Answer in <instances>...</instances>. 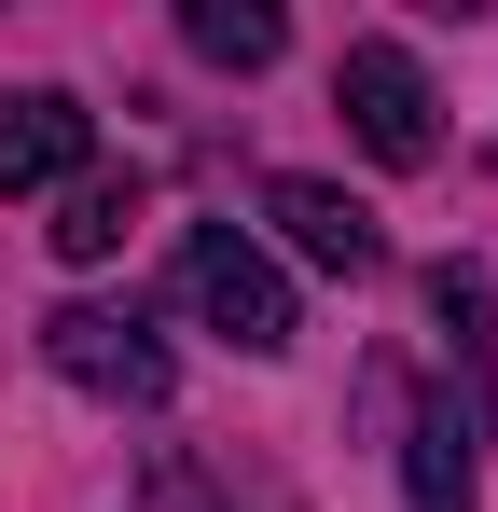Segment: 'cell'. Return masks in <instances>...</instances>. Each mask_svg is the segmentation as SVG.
<instances>
[{
	"label": "cell",
	"mask_w": 498,
	"mask_h": 512,
	"mask_svg": "<svg viewBox=\"0 0 498 512\" xmlns=\"http://www.w3.org/2000/svg\"><path fill=\"white\" fill-rule=\"evenodd\" d=\"M83 139H97V111H83L70 84H0V194L83 180Z\"/></svg>",
	"instance_id": "obj_4"
},
{
	"label": "cell",
	"mask_w": 498,
	"mask_h": 512,
	"mask_svg": "<svg viewBox=\"0 0 498 512\" xmlns=\"http://www.w3.org/2000/svg\"><path fill=\"white\" fill-rule=\"evenodd\" d=\"M332 111L360 125V153H374V167H429V153H443V125H429V70H415L402 42H346Z\"/></svg>",
	"instance_id": "obj_2"
},
{
	"label": "cell",
	"mask_w": 498,
	"mask_h": 512,
	"mask_svg": "<svg viewBox=\"0 0 498 512\" xmlns=\"http://www.w3.org/2000/svg\"><path fill=\"white\" fill-rule=\"evenodd\" d=\"M263 222H277L305 263H332V277H374V263H388L374 208H360V194H332V180H305V167H277V180H263Z\"/></svg>",
	"instance_id": "obj_5"
},
{
	"label": "cell",
	"mask_w": 498,
	"mask_h": 512,
	"mask_svg": "<svg viewBox=\"0 0 498 512\" xmlns=\"http://www.w3.org/2000/svg\"><path fill=\"white\" fill-rule=\"evenodd\" d=\"M42 236H56V263H111L125 236H139V180H70Z\"/></svg>",
	"instance_id": "obj_7"
},
{
	"label": "cell",
	"mask_w": 498,
	"mask_h": 512,
	"mask_svg": "<svg viewBox=\"0 0 498 512\" xmlns=\"http://www.w3.org/2000/svg\"><path fill=\"white\" fill-rule=\"evenodd\" d=\"M42 360H56L70 388H97V402H139V416L166 402V346L139 333L125 305H56V319H42Z\"/></svg>",
	"instance_id": "obj_3"
},
{
	"label": "cell",
	"mask_w": 498,
	"mask_h": 512,
	"mask_svg": "<svg viewBox=\"0 0 498 512\" xmlns=\"http://www.w3.org/2000/svg\"><path fill=\"white\" fill-rule=\"evenodd\" d=\"M180 305H194L222 346H249V360H277V346L305 333V319H291V277L249 250L236 222H194V236H180Z\"/></svg>",
	"instance_id": "obj_1"
},
{
	"label": "cell",
	"mask_w": 498,
	"mask_h": 512,
	"mask_svg": "<svg viewBox=\"0 0 498 512\" xmlns=\"http://www.w3.org/2000/svg\"><path fill=\"white\" fill-rule=\"evenodd\" d=\"M402 485H415V512H471V416H457V402H415Z\"/></svg>",
	"instance_id": "obj_6"
},
{
	"label": "cell",
	"mask_w": 498,
	"mask_h": 512,
	"mask_svg": "<svg viewBox=\"0 0 498 512\" xmlns=\"http://www.w3.org/2000/svg\"><path fill=\"white\" fill-rule=\"evenodd\" d=\"M180 42H194L208 70H277V42H291V28H277L263 0H194V14H180Z\"/></svg>",
	"instance_id": "obj_8"
}]
</instances>
